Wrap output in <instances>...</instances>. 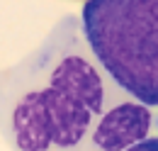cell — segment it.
<instances>
[{"instance_id": "1", "label": "cell", "mask_w": 158, "mask_h": 151, "mask_svg": "<svg viewBox=\"0 0 158 151\" xmlns=\"http://www.w3.org/2000/svg\"><path fill=\"white\" fill-rule=\"evenodd\" d=\"M112 97L76 17L12 68L0 71V132L12 151H98Z\"/></svg>"}, {"instance_id": "2", "label": "cell", "mask_w": 158, "mask_h": 151, "mask_svg": "<svg viewBox=\"0 0 158 151\" xmlns=\"http://www.w3.org/2000/svg\"><path fill=\"white\" fill-rule=\"evenodd\" d=\"M83 37L102 71L141 105H158V0H85Z\"/></svg>"}, {"instance_id": "3", "label": "cell", "mask_w": 158, "mask_h": 151, "mask_svg": "<svg viewBox=\"0 0 158 151\" xmlns=\"http://www.w3.org/2000/svg\"><path fill=\"white\" fill-rule=\"evenodd\" d=\"M151 129V112L141 102H122L112 105L102 117L98 132H95V146L98 151H124L134 146L136 141L146 139Z\"/></svg>"}, {"instance_id": "4", "label": "cell", "mask_w": 158, "mask_h": 151, "mask_svg": "<svg viewBox=\"0 0 158 151\" xmlns=\"http://www.w3.org/2000/svg\"><path fill=\"white\" fill-rule=\"evenodd\" d=\"M124 151H158V139H141V141H136L134 146H129V149Z\"/></svg>"}]
</instances>
